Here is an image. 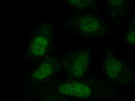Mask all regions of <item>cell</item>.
<instances>
[{"instance_id": "cell-1", "label": "cell", "mask_w": 135, "mask_h": 101, "mask_svg": "<svg viewBox=\"0 0 135 101\" xmlns=\"http://www.w3.org/2000/svg\"><path fill=\"white\" fill-rule=\"evenodd\" d=\"M58 93L81 99L103 100L114 97L115 90L99 79H88L67 81L57 87Z\"/></svg>"}, {"instance_id": "cell-2", "label": "cell", "mask_w": 135, "mask_h": 101, "mask_svg": "<svg viewBox=\"0 0 135 101\" xmlns=\"http://www.w3.org/2000/svg\"><path fill=\"white\" fill-rule=\"evenodd\" d=\"M71 26L76 32L86 37L102 36L107 31V25L99 17L80 15L71 18Z\"/></svg>"}, {"instance_id": "cell-3", "label": "cell", "mask_w": 135, "mask_h": 101, "mask_svg": "<svg viewBox=\"0 0 135 101\" xmlns=\"http://www.w3.org/2000/svg\"><path fill=\"white\" fill-rule=\"evenodd\" d=\"M90 59L89 51L83 49L64 58L62 64L70 77L78 79L88 73L90 64Z\"/></svg>"}, {"instance_id": "cell-4", "label": "cell", "mask_w": 135, "mask_h": 101, "mask_svg": "<svg viewBox=\"0 0 135 101\" xmlns=\"http://www.w3.org/2000/svg\"><path fill=\"white\" fill-rule=\"evenodd\" d=\"M52 32V28L50 25H41L31 40L29 53L33 56L44 55L51 42Z\"/></svg>"}, {"instance_id": "cell-5", "label": "cell", "mask_w": 135, "mask_h": 101, "mask_svg": "<svg viewBox=\"0 0 135 101\" xmlns=\"http://www.w3.org/2000/svg\"><path fill=\"white\" fill-rule=\"evenodd\" d=\"M103 58V69L107 76L112 80L119 79L127 74V67L120 58L110 51H107Z\"/></svg>"}, {"instance_id": "cell-6", "label": "cell", "mask_w": 135, "mask_h": 101, "mask_svg": "<svg viewBox=\"0 0 135 101\" xmlns=\"http://www.w3.org/2000/svg\"><path fill=\"white\" fill-rule=\"evenodd\" d=\"M59 61L54 57L47 58L34 71L32 74L34 79L41 80L56 73L60 69Z\"/></svg>"}, {"instance_id": "cell-7", "label": "cell", "mask_w": 135, "mask_h": 101, "mask_svg": "<svg viewBox=\"0 0 135 101\" xmlns=\"http://www.w3.org/2000/svg\"><path fill=\"white\" fill-rule=\"evenodd\" d=\"M135 20H134L123 36V39L128 45H133L135 44Z\"/></svg>"}, {"instance_id": "cell-8", "label": "cell", "mask_w": 135, "mask_h": 101, "mask_svg": "<svg viewBox=\"0 0 135 101\" xmlns=\"http://www.w3.org/2000/svg\"><path fill=\"white\" fill-rule=\"evenodd\" d=\"M93 1V0H66L69 5L80 10L90 6Z\"/></svg>"}, {"instance_id": "cell-9", "label": "cell", "mask_w": 135, "mask_h": 101, "mask_svg": "<svg viewBox=\"0 0 135 101\" xmlns=\"http://www.w3.org/2000/svg\"><path fill=\"white\" fill-rule=\"evenodd\" d=\"M126 0H107L109 7L113 9H119L124 5Z\"/></svg>"}]
</instances>
